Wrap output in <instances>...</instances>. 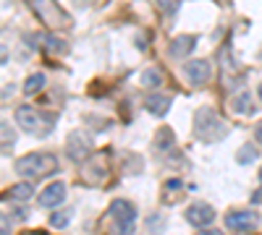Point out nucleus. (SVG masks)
I'll return each mask as SVG.
<instances>
[{"instance_id": "1", "label": "nucleus", "mask_w": 262, "mask_h": 235, "mask_svg": "<svg viewBox=\"0 0 262 235\" xmlns=\"http://www.w3.org/2000/svg\"><path fill=\"white\" fill-rule=\"evenodd\" d=\"M194 134H196V139L205 141V144H215V141L226 139L228 125L212 108H200L194 113Z\"/></svg>"}, {"instance_id": "2", "label": "nucleus", "mask_w": 262, "mask_h": 235, "mask_svg": "<svg viewBox=\"0 0 262 235\" xmlns=\"http://www.w3.org/2000/svg\"><path fill=\"white\" fill-rule=\"evenodd\" d=\"M13 167L21 178H45V175L58 173V157L50 152H32V154H24L21 160H16Z\"/></svg>"}, {"instance_id": "3", "label": "nucleus", "mask_w": 262, "mask_h": 235, "mask_svg": "<svg viewBox=\"0 0 262 235\" xmlns=\"http://www.w3.org/2000/svg\"><path fill=\"white\" fill-rule=\"evenodd\" d=\"M16 123H18L21 131H27L32 136H45L55 125V115L39 113L37 108H32V105H21V108H16Z\"/></svg>"}, {"instance_id": "4", "label": "nucleus", "mask_w": 262, "mask_h": 235, "mask_svg": "<svg viewBox=\"0 0 262 235\" xmlns=\"http://www.w3.org/2000/svg\"><path fill=\"white\" fill-rule=\"evenodd\" d=\"M107 217L113 222L116 235H134V222H137V206L126 199H113L107 206Z\"/></svg>"}, {"instance_id": "5", "label": "nucleus", "mask_w": 262, "mask_h": 235, "mask_svg": "<svg viewBox=\"0 0 262 235\" xmlns=\"http://www.w3.org/2000/svg\"><path fill=\"white\" fill-rule=\"evenodd\" d=\"M184 217H186V222L194 225V227H207V225H212V220H215V209H212L210 204H205V201H194V204L186 206Z\"/></svg>"}, {"instance_id": "6", "label": "nucleus", "mask_w": 262, "mask_h": 235, "mask_svg": "<svg viewBox=\"0 0 262 235\" xmlns=\"http://www.w3.org/2000/svg\"><path fill=\"white\" fill-rule=\"evenodd\" d=\"M66 149H69V157L81 162L84 157H90L92 152V136L90 134H84V131H74L69 136V144H66Z\"/></svg>"}, {"instance_id": "7", "label": "nucleus", "mask_w": 262, "mask_h": 235, "mask_svg": "<svg viewBox=\"0 0 262 235\" xmlns=\"http://www.w3.org/2000/svg\"><path fill=\"white\" fill-rule=\"evenodd\" d=\"M259 222V217L254 215V212H247V209H233L226 215V225L236 232H247V230H254Z\"/></svg>"}, {"instance_id": "8", "label": "nucleus", "mask_w": 262, "mask_h": 235, "mask_svg": "<svg viewBox=\"0 0 262 235\" xmlns=\"http://www.w3.org/2000/svg\"><path fill=\"white\" fill-rule=\"evenodd\" d=\"M66 183L63 180H55V183H50V186H45L42 188V194H39V206H48V209H53V206H58V204H63L66 201Z\"/></svg>"}, {"instance_id": "9", "label": "nucleus", "mask_w": 262, "mask_h": 235, "mask_svg": "<svg viewBox=\"0 0 262 235\" xmlns=\"http://www.w3.org/2000/svg\"><path fill=\"white\" fill-rule=\"evenodd\" d=\"M184 73L189 76L191 84H207L212 76V66H210V60H189L184 66Z\"/></svg>"}, {"instance_id": "10", "label": "nucleus", "mask_w": 262, "mask_h": 235, "mask_svg": "<svg viewBox=\"0 0 262 235\" xmlns=\"http://www.w3.org/2000/svg\"><path fill=\"white\" fill-rule=\"evenodd\" d=\"M194 47H196V37H194V34H179V37L168 45V55L181 60V58H189V53H191Z\"/></svg>"}, {"instance_id": "11", "label": "nucleus", "mask_w": 262, "mask_h": 235, "mask_svg": "<svg viewBox=\"0 0 262 235\" xmlns=\"http://www.w3.org/2000/svg\"><path fill=\"white\" fill-rule=\"evenodd\" d=\"M170 102H173V99H170L168 94H149L147 102H144V108H147V113L163 118V115L170 110Z\"/></svg>"}, {"instance_id": "12", "label": "nucleus", "mask_w": 262, "mask_h": 235, "mask_svg": "<svg viewBox=\"0 0 262 235\" xmlns=\"http://www.w3.org/2000/svg\"><path fill=\"white\" fill-rule=\"evenodd\" d=\"M39 42H42V50H48L53 55H66V53H69V42L55 37V34H42Z\"/></svg>"}, {"instance_id": "13", "label": "nucleus", "mask_w": 262, "mask_h": 235, "mask_svg": "<svg viewBox=\"0 0 262 235\" xmlns=\"http://www.w3.org/2000/svg\"><path fill=\"white\" fill-rule=\"evenodd\" d=\"M32 196H34V186L32 183H16V186L8 188V194H6V199H13V201H27Z\"/></svg>"}, {"instance_id": "14", "label": "nucleus", "mask_w": 262, "mask_h": 235, "mask_svg": "<svg viewBox=\"0 0 262 235\" xmlns=\"http://www.w3.org/2000/svg\"><path fill=\"white\" fill-rule=\"evenodd\" d=\"M16 146V131L8 123H0V152L11 154V149Z\"/></svg>"}, {"instance_id": "15", "label": "nucleus", "mask_w": 262, "mask_h": 235, "mask_svg": "<svg viewBox=\"0 0 262 235\" xmlns=\"http://www.w3.org/2000/svg\"><path fill=\"white\" fill-rule=\"evenodd\" d=\"M231 105H233V110H236L238 115H252V113H254V105H252V94H249V92L236 94V97L231 99Z\"/></svg>"}, {"instance_id": "16", "label": "nucleus", "mask_w": 262, "mask_h": 235, "mask_svg": "<svg viewBox=\"0 0 262 235\" xmlns=\"http://www.w3.org/2000/svg\"><path fill=\"white\" fill-rule=\"evenodd\" d=\"M48 84V79H45V73H32V76H27V81H24V94H37V92H42V87Z\"/></svg>"}, {"instance_id": "17", "label": "nucleus", "mask_w": 262, "mask_h": 235, "mask_svg": "<svg viewBox=\"0 0 262 235\" xmlns=\"http://www.w3.org/2000/svg\"><path fill=\"white\" fill-rule=\"evenodd\" d=\"M173 144H176L173 131H170V128H160L158 136H155V149H158V152H165V149H170Z\"/></svg>"}, {"instance_id": "18", "label": "nucleus", "mask_w": 262, "mask_h": 235, "mask_svg": "<svg viewBox=\"0 0 262 235\" xmlns=\"http://www.w3.org/2000/svg\"><path fill=\"white\" fill-rule=\"evenodd\" d=\"M142 84H144V87H160V84H163L160 71H158V68H147V71L142 73Z\"/></svg>"}, {"instance_id": "19", "label": "nucleus", "mask_w": 262, "mask_h": 235, "mask_svg": "<svg viewBox=\"0 0 262 235\" xmlns=\"http://www.w3.org/2000/svg\"><path fill=\"white\" fill-rule=\"evenodd\" d=\"M147 232L149 235H160L163 232V215L160 212H155V215L147 217Z\"/></svg>"}, {"instance_id": "20", "label": "nucleus", "mask_w": 262, "mask_h": 235, "mask_svg": "<svg viewBox=\"0 0 262 235\" xmlns=\"http://www.w3.org/2000/svg\"><path fill=\"white\" fill-rule=\"evenodd\" d=\"M71 209H63V212H55V215L50 217V222H53V227H66V225H69L71 222Z\"/></svg>"}, {"instance_id": "21", "label": "nucleus", "mask_w": 262, "mask_h": 235, "mask_svg": "<svg viewBox=\"0 0 262 235\" xmlns=\"http://www.w3.org/2000/svg\"><path fill=\"white\" fill-rule=\"evenodd\" d=\"M236 160L242 162V165H247V162H254V160H257V149H254V146H249V144H247V146H242V152L236 154Z\"/></svg>"}, {"instance_id": "22", "label": "nucleus", "mask_w": 262, "mask_h": 235, "mask_svg": "<svg viewBox=\"0 0 262 235\" xmlns=\"http://www.w3.org/2000/svg\"><path fill=\"white\" fill-rule=\"evenodd\" d=\"M11 232H13V225H11L8 215H3V212H0V235H11Z\"/></svg>"}, {"instance_id": "23", "label": "nucleus", "mask_w": 262, "mask_h": 235, "mask_svg": "<svg viewBox=\"0 0 262 235\" xmlns=\"http://www.w3.org/2000/svg\"><path fill=\"white\" fill-rule=\"evenodd\" d=\"M158 8H160L163 13H176V11L181 8V3H170V6H168V3H158Z\"/></svg>"}, {"instance_id": "24", "label": "nucleus", "mask_w": 262, "mask_h": 235, "mask_svg": "<svg viewBox=\"0 0 262 235\" xmlns=\"http://www.w3.org/2000/svg\"><path fill=\"white\" fill-rule=\"evenodd\" d=\"M196 235H223V232L215 230V227H210V230H202V232H196Z\"/></svg>"}, {"instance_id": "25", "label": "nucleus", "mask_w": 262, "mask_h": 235, "mask_svg": "<svg viewBox=\"0 0 262 235\" xmlns=\"http://www.w3.org/2000/svg\"><path fill=\"white\" fill-rule=\"evenodd\" d=\"M257 141H259V144H262V120H259V123H257Z\"/></svg>"}, {"instance_id": "26", "label": "nucleus", "mask_w": 262, "mask_h": 235, "mask_svg": "<svg viewBox=\"0 0 262 235\" xmlns=\"http://www.w3.org/2000/svg\"><path fill=\"white\" fill-rule=\"evenodd\" d=\"M259 99H262V84H259Z\"/></svg>"}, {"instance_id": "27", "label": "nucleus", "mask_w": 262, "mask_h": 235, "mask_svg": "<svg viewBox=\"0 0 262 235\" xmlns=\"http://www.w3.org/2000/svg\"><path fill=\"white\" fill-rule=\"evenodd\" d=\"M259 183H262V170H259Z\"/></svg>"}]
</instances>
